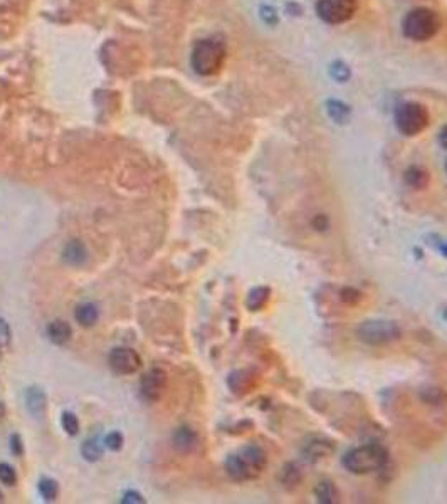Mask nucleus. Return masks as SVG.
<instances>
[{
    "instance_id": "f257e3e1",
    "label": "nucleus",
    "mask_w": 447,
    "mask_h": 504,
    "mask_svg": "<svg viewBox=\"0 0 447 504\" xmlns=\"http://www.w3.org/2000/svg\"><path fill=\"white\" fill-rule=\"evenodd\" d=\"M268 466V454L259 445H246L226 460V472L232 480L244 483L259 478Z\"/></svg>"
},
{
    "instance_id": "f03ea898",
    "label": "nucleus",
    "mask_w": 447,
    "mask_h": 504,
    "mask_svg": "<svg viewBox=\"0 0 447 504\" xmlns=\"http://www.w3.org/2000/svg\"><path fill=\"white\" fill-rule=\"evenodd\" d=\"M388 454L380 444H365L343 456V466L353 474H370L387 464Z\"/></svg>"
},
{
    "instance_id": "7ed1b4c3",
    "label": "nucleus",
    "mask_w": 447,
    "mask_h": 504,
    "mask_svg": "<svg viewBox=\"0 0 447 504\" xmlns=\"http://www.w3.org/2000/svg\"><path fill=\"white\" fill-rule=\"evenodd\" d=\"M441 26L442 21L439 14L427 7H417V9L410 10L402 21L403 36L415 42H426L432 39L439 32Z\"/></svg>"
},
{
    "instance_id": "20e7f679",
    "label": "nucleus",
    "mask_w": 447,
    "mask_h": 504,
    "mask_svg": "<svg viewBox=\"0 0 447 504\" xmlns=\"http://www.w3.org/2000/svg\"><path fill=\"white\" fill-rule=\"evenodd\" d=\"M226 61V46L219 39H202L192 50V68L200 76H214Z\"/></svg>"
},
{
    "instance_id": "39448f33",
    "label": "nucleus",
    "mask_w": 447,
    "mask_h": 504,
    "mask_svg": "<svg viewBox=\"0 0 447 504\" xmlns=\"http://www.w3.org/2000/svg\"><path fill=\"white\" fill-rule=\"evenodd\" d=\"M402 335L399 324L388 319H367L358 326L356 336L365 345L382 346L392 342H397Z\"/></svg>"
},
{
    "instance_id": "423d86ee",
    "label": "nucleus",
    "mask_w": 447,
    "mask_h": 504,
    "mask_svg": "<svg viewBox=\"0 0 447 504\" xmlns=\"http://www.w3.org/2000/svg\"><path fill=\"white\" fill-rule=\"evenodd\" d=\"M395 124L402 135L415 136L429 124V111L419 103H403L395 111Z\"/></svg>"
},
{
    "instance_id": "0eeeda50",
    "label": "nucleus",
    "mask_w": 447,
    "mask_h": 504,
    "mask_svg": "<svg viewBox=\"0 0 447 504\" xmlns=\"http://www.w3.org/2000/svg\"><path fill=\"white\" fill-rule=\"evenodd\" d=\"M356 12V0H318L316 14L327 24H343Z\"/></svg>"
},
{
    "instance_id": "6e6552de",
    "label": "nucleus",
    "mask_w": 447,
    "mask_h": 504,
    "mask_svg": "<svg viewBox=\"0 0 447 504\" xmlns=\"http://www.w3.org/2000/svg\"><path fill=\"white\" fill-rule=\"evenodd\" d=\"M109 366L118 375H133L141 368V358L133 348L128 346H118L113 348L108 357Z\"/></svg>"
},
{
    "instance_id": "1a4fd4ad",
    "label": "nucleus",
    "mask_w": 447,
    "mask_h": 504,
    "mask_svg": "<svg viewBox=\"0 0 447 504\" xmlns=\"http://www.w3.org/2000/svg\"><path fill=\"white\" fill-rule=\"evenodd\" d=\"M165 385H167V375L160 368H150L140 380V392L145 400L156 402L162 397Z\"/></svg>"
},
{
    "instance_id": "9d476101",
    "label": "nucleus",
    "mask_w": 447,
    "mask_h": 504,
    "mask_svg": "<svg viewBox=\"0 0 447 504\" xmlns=\"http://www.w3.org/2000/svg\"><path fill=\"white\" fill-rule=\"evenodd\" d=\"M26 407L27 412L34 417V419H42L46 416L47 410V397L44 390L39 386H30L26 392Z\"/></svg>"
},
{
    "instance_id": "9b49d317",
    "label": "nucleus",
    "mask_w": 447,
    "mask_h": 504,
    "mask_svg": "<svg viewBox=\"0 0 447 504\" xmlns=\"http://www.w3.org/2000/svg\"><path fill=\"white\" fill-rule=\"evenodd\" d=\"M89 252L81 241H69L62 249V261L73 268H81L88 263Z\"/></svg>"
},
{
    "instance_id": "f8f14e48",
    "label": "nucleus",
    "mask_w": 447,
    "mask_h": 504,
    "mask_svg": "<svg viewBox=\"0 0 447 504\" xmlns=\"http://www.w3.org/2000/svg\"><path fill=\"white\" fill-rule=\"evenodd\" d=\"M172 440H174V445H175L176 451L183 452V454H188V452L194 451V449L197 447V442H199L197 433L188 427L176 429V431L174 432V437H172Z\"/></svg>"
},
{
    "instance_id": "ddd939ff",
    "label": "nucleus",
    "mask_w": 447,
    "mask_h": 504,
    "mask_svg": "<svg viewBox=\"0 0 447 504\" xmlns=\"http://www.w3.org/2000/svg\"><path fill=\"white\" fill-rule=\"evenodd\" d=\"M47 336H49V339L54 343V345L62 346L66 345V343L71 339V336H73V328H71L69 323L57 319V321H53L49 326H47Z\"/></svg>"
},
{
    "instance_id": "4468645a",
    "label": "nucleus",
    "mask_w": 447,
    "mask_h": 504,
    "mask_svg": "<svg viewBox=\"0 0 447 504\" xmlns=\"http://www.w3.org/2000/svg\"><path fill=\"white\" fill-rule=\"evenodd\" d=\"M74 318H76V321L80 323L81 326L91 328L93 324H96L98 319H100V310H98L96 304L93 303L80 304V306L76 308V312H74Z\"/></svg>"
},
{
    "instance_id": "2eb2a0df",
    "label": "nucleus",
    "mask_w": 447,
    "mask_h": 504,
    "mask_svg": "<svg viewBox=\"0 0 447 504\" xmlns=\"http://www.w3.org/2000/svg\"><path fill=\"white\" fill-rule=\"evenodd\" d=\"M269 295H271L269 288L259 286V288L250 289V292L247 295V299H246L247 310L249 311L262 310V308L266 306V303L269 301Z\"/></svg>"
},
{
    "instance_id": "dca6fc26",
    "label": "nucleus",
    "mask_w": 447,
    "mask_h": 504,
    "mask_svg": "<svg viewBox=\"0 0 447 504\" xmlns=\"http://www.w3.org/2000/svg\"><path fill=\"white\" fill-rule=\"evenodd\" d=\"M316 499L321 504H333L338 501V489H336L335 484L331 480H320L315 487Z\"/></svg>"
},
{
    "instance_id": "f3484780",
    "label": "nucleus",
    "mask_w": 447,
    "mask_h": 504,
    "mask_svg": "<svg viewBox=\"0 0 447 504\" xmlns=\"http://www.w3.org/2000/svg\"><path fill=\"white\" fill-rule=\"evenodd\" d=\"M327 109H328L329 118L338 124H345L352 116L350 106L345 103H341V101H336V100H329L327 103Z\"/></svg>"
},
{
    "instance_id": "a211bd4d",
    "label": "nucleus",
    "mask_w": 447,
    "mask_h": 504,
    "mask_svg": "<svg viewBox=\"0 0 447 504\" xmlns=\"http://www.w3.org/2000/svg\"><path fill=\"white\" fill-rule=\"evenodd\" d=\"M429 174L421 167H410L405 171V183L415 190L426 189L429 185Z\"/></svg>"
},
{
    "instance_id": "6ab92c4d",
    "label": "nucleus",
    "mask_w": 447,
    "mask_h": 504,
    "mask_svg": "<svg viewBox=\"0 0 447 504\" xmlns=\"http://www.w3.org/2000/svg\"><path fill=\"white\" fill-rule=\"evenodd\" d=\"M81 454L88 463H96V460L101 459L103 456V447H101L100 440L94 437V439H88L81 447Z\"/></svg>"
},
{
    "instance_id": "aec40b11",
    "label": "nucleus",
    "mask_w": 447,
    "mask_h": 504,
    "mask_svg": "<svg viewBox=\"0 0 447 504\" xmlns=\"http://www.w3.org/2000/svg\"><path fill=\"white\" fill-rule=\"evenodd\" d=\"M37 489H39V494L42 496V499H44L46 503L54 501V499H56L57 494H59L57 483L54 479H51V478H42L41 480H39Z\"/></svg>"
},
{
    "instance_id": "412c9836",
    "label": "nucleus",
    "mask_w": 447,
    "mask_h": 504,
    "mask_svg": "<svg viewBox=\"0 0 447 504\" xmlns=\"http://www.w3.org/2000/svg\"><path fill=\"white\" fill-rule=\"evenodd\" d=\"M329 74H331L333 80L338 81V83H347L352 76L350 68L341 61H335L331 66H329Z\"/></svg>"
},
{
    "instance_id": "4be33fe9",
    "label": "nucleus",
    "mask_w": 447,
    "mask_h": 504,
    "mask_svg": "<svg viewBox=\"0 0 447 504\" xmlns=\"http://www.w3.org/2000/svg\"><path fill=\"white\" fill-rule=\"evenodd\" d=\"M61 425L66 431V433H69V436H76V433L80 432V420H77V417L74 416L73 412L62 413Z\"/></svg>"
},
{
    "instance_id": "5701e85b",
    "label": "nucleus",
    "mask_w": 447,
    "mask_h": 504,
    "mask_svg": "<svg viewBox=\"0 0 447 504\" xmlns=\"http://www.w3.org/2000/svg\"><path fill=\"white\" fill-rule=\"evenodd\" d=\"M0 483L6 486H15L17 484V474H15L14 467L7 463H0Z\"/></svg>"
},
{
    "instance_id": "b1692460",
    "label": "nucleus",
    "mask_w": 447,
    "mask_h": 504,
    "mask_svg": "<svg viewBox=\"0 0 447 504\" xmlns=\"http://www.w3.org/2000/svg\"><path fill=\"white\" fill-rule=\"evenodd\" d=\"M123 442H125L123 436H121V433L116 432V431L115 432H109L108 436L104 437V440H103L104 447L109 449V451H113V452L121 451V447H123Z\"/></svg>"
},
{
    "instance_id": "393cba45",
    "label": "nucleus",
    "mask_w": 447,
    "mask_h": 504,
    "mask_svg": "<svg viewBox=\"0 0 447 504\" xmlns=\"http://www.w3.org/2000/svg\"><path fill=\"white\" fill-rule=\"evenodd\" d=\"M147 499L140 494L138 491H127L121 498V504H145Z\"/></svg>"
},
{
    "instance_id": "a878e982",
    "label": "nucleus",
    "mask_w": 447,
    "mask_h": 504,
    "mask_svg": "<svg viewBox=\"0 0 447 504\" xmlns=\"http://www.w3.org/2000/svg\"><path fill=\"white\" fill-rule=\"evenodd\" d=\"M10 451L12 454L17 457H21L24 454V444L19 433H14V436L10 437Z\"/></svg>"
},
{
    "instance_id": "bb28decb",
    "label": "nucleus",
    "mask_w": 447,
    "mask_h": 504,
    "mask_svg": "<svg viewBox=\"0 0 447 504\" xmlns=\"http://www.w3.org/2000/svg\"><path fill=\"white\" fill-rule=\"evenodd\" d=\"M341 299L348 304H355L360 301V292L355 291V289H352V288H345L343 291H341Z\"/></svg>"
},
{
    "instance_id": "cd10ccee",
    "label": "nucleus",
    "mask_w": 447,
    "mask_h": 504,
    "mask_svg": "<svg viewBox=\"0 0 447 504\" xmlns=\"http://www.w3.org/2000/svg\"><path fill=\"white\" fill-rule=\"evenodd\" d=\"M10 342V331L9 324L0 318V346H7Z\"/></svg>"
},
{
    "instance_id": "c85d7f7f",
    "label": "nucleus",
    "mask_w": 447,
    "mask_h": 504,
    "mask_svg": "<svg viewBox=\"0 0 447 504\" xmlns=\"http://www.w3.org/2000/svg\"><path fill=\"white\" fill-rule=\"evenodd\" d=\"M313 224H315V227L318 230H325V229H327V225H328V221L323 216H318Z\"/></svg>"
},
{
    "instance_id": "c756f323",
    "label": "nucleus",
    "mask_w": 447,
    "mask_h": 504,
    "mask_svg": "<svg viewBox=\"0 0 447 504\" xmlns=\"http://www.w3.org/2000/svg\"><path fill=\"white\" fill-rule=\"evenodd\" d=\"M439 143H441L442 148H447V124L439 133Z\"/></svg>"
},
{
    "instance_id": "7c9ffc66",
    "label": "nucleus",
    "mask_w": 447,
    "mask_h": 504,
    "mask_svg": "<svg viewBox=\"0 0 447 504\" xmlns=\"http://www.w3.org/2000/svg\"><path fill=\"white\" fill-rule=\"evenodd\" d=\"M3 417H6V405L0 402V419H3Z\"/></svg>"
},
{
    "instance_id": "2f4dec72",
    "label": "nucleus",
    "mask_w": 447,
    "mask_h": 504,
    "mask_svg": "<svg viewBox=\"0 0 447 504\" xmlns=\"http://www.w3.org/2000/svg\"><path fill=\"white\" fill-rule=\"evenodd\" d=\"M441 252H442V256L447 257V242H446V244L441 245Z\"/></svg>"
},
{
    "instance_id": "473e14b6",
    "label": "nucleus",
    "mask_w": 447,
    "mask_h": 504,
    "mask_svg": "<svg viewBox=\"0 0 447 504\" xmlns=\"http://www.w3.org/2000/svg\"><path fill=\"white\" fill-rule=\"evenodd\" d=\"M444 316H446V319H447V310L444 311Z\"/></svg>"
},
{
    "instance_id": "72a5a7b5",
    "label": "nucleus",
    "mask_w": 447,
    "mask_h": 504,
    "mask_svg": "<svg viewBox=\"0 0 447 504\" xmlns=\"http://www.w3.org/2000/svg\"><path fill=\"white\" fill-rule=\"evenodd\" d=\"M0 501H2V492H0Z\"/></svg>"
},
{
    "instance_id": "f704fd0d",
    "label": "nucleus",
    "mask_w": 447,
    "mask_h": 504,
    "mask_svg": "<svg viewBox=\"0 0 447 504\" xmlns=\"http://www.w3.org/2000/svg\"><path fill=\"white\" fill-rule=\"evenodd\" d=\"M446 171H447V163H446Z\"/></svg>"
}]
</instances>
